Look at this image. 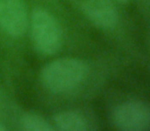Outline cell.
<instances>
[{
  "label": "cell",
  "mask_w": 150,
  "mask_h": 131,
  "mask_svg": "<svg viewBox=\"0 0 150 131\" xmlns=\"http://www.w3.org/2000/svg\"><path fill=\"white\" fill-rule=\"evenodd\" d=\"M88 74V66L76 58H58L44 67L41 80L46 89L53 93L69 91L84 81Z\"/></svg>",
  "instance_id": "6da1fadb"
},
{
  "label": "cell",
  "mask_w": 150,
  "mask_h": 131,
  "mask_svg": "<svg viewBox=\"0 0 150 131\" xmlns=\"http://www.w3.org/2000/svg\"><path fill=\"white\" fill-rule=\"evenodd\" d=\"M31 33L35 48L43 56L55 54L61 47V29L53 16L45 8H36L31 16Z\"/></svg>",
  "instance_id": "7a4b0ae2"
},
{
  "label": "cell",
  "mask_w": 150,
  "mask_h": 131,
  "mask_svg": "<svg viewBox=\"0 0 150 131\" xmlns=\"http://www.w3.org/2000/svg\"><path fill=\"white\" fill-rule=\"evenodd\" d=\"M112 120L117 128L120 130H144L150 126V109L140 101H126L117 107Z\"/></svg>",
  "instance_id": "3957f363"
},
{
  "label": "cell",
  "mask_w": 150,
  "mask_h": 131,
  "mask_svg": "<svg viewBox=\"0 0 150 131\" xmlns=\"http://www.w3.org/2000/svg\"><path fill=\"white\" fill-rule=\"evenodd\" d=\"M29 25L24 0H0V28L10 37L23 36Z\"/></svg>",
  "instance_id": "277c9868"
},
{
  "label": "cell",
  "mask_w": 150,
  "mask_h": 131,
  "mask_svg": "<svg viewBox=\"0 0 150 131\" xmlns=\"http://www.w3.org/2000/svg\"><path fill=\"white\" fill-rule=\"evenodd\" d=\"M85 16L101 29H110L117 25L119 14L111 0H85L83 3Z\"/></svg>",
  "instance_id": "5b68a950"
},
{
  "label": "cell",
  "mask_w": 150,
  "mask_h": 131,
  "mask_svg": "<svg viewBox=\"0 0 150 131\" xmlns=\"http://www.w3.org/2000/svg\"><path fill=\"white\" fill-rule=\"evenodd\" d=\"M53 122L57 129L63 131H85L88 128L85 118L73 111H63L55 114Z\"/></svg>",
  "instance_id": "8992f818"
},
{
  "label": "cell",
  "mask_w": 150,
  "mask_h": 131,
  "mask_svg": "<svg viewBox=\"0 0 150 131\" xmlns=\"http://www.w3.org/2000/svg\"><path fill=\"white\" fill-rule=\"evenodd\" d=\"M21 125L27 131H52L54 127L43 117L34 113H27L21 119Z\"/></svg>",
  "instance_id": "52a82bcc"
},
{
  "label": "cell",
  "mask_w": 150,
  "mask_h": 131,
  "mask_svg": "<svg viewBox=\"0 0 150 131\" xmlns=\"http://www.w3.org/2000/svg\"><path fill=\"white\" fill-rule=\"evenodd\" d=\"M5 130H6V127L0 122V131H5Z\"/></svg>",
  "instance_id": "ba28073f"
},
{
  "label": "cell",
  "mask_w": 150,
  "mask_h": 131,
  "mask_svg": "<svg viewBox=\"0 0 150 131\" xmlns=\"http://www.w3.org/2000/svg\"><path fill=\"white\" fill-rule=\"evenodd\" d=\"M117 1L122 2V3H125V2H127V1H128V0H117Z\"/></svg>",
  "instance_id": "9c48e42d"
}]
</instances>
